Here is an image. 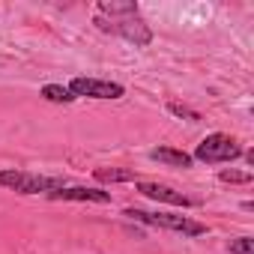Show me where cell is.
Segmentation results:
<instances>
[{
    "label": "cell",
    "mask_w": 254,
    "mask_h": 254,
    "mask_svg": "<svg viewBox=\"0 0 254 254\" xmlns=\"http://www.w3.org/2000/svg\"><path fill=\"white\" fill-rule=\"evenodd\" d=\"M239 156H242V147H239L236 138H230L224 132H212V135H206L197 144V150H194L191 159H197L203 165H224V162H233Z\"/></svg>",
    "instance_id": "3"
},
{
    "label": "cell",
    "mask_w": 254,
    "mask_h": 254,
    "mask_svg": "<svg viewBox=\"0 0 254 254\" xmlns=\"http://www.w3.org/2000/svg\"><path fill=\"white\" fill-rule=\"evenodd\" d=\"M218 180H221V183H233V186H239V183L245 186V183H251V174H248V171H221Z\"/></svg>",
    "instance_id": "13"
},
{
    "label": "cell",
    "mask_w": 254,
    "mask_h": 254,
    "mask_svg": "<svg viewBox=\"0 0 254 254\" xmlns=\"http://www.w3.org/2000/svg\"><path fill=\"white\" fill-rule=\"evenodd\" d=\"M138 191L147 194L150 200H159V203H174V206H194L191 197H186L183 191L171 189V186H162V183H138Z\"/></svg>",
    "instance_id": "7"
},
{
    "label": "cell",
    "mask_w": 254,
    "mask_h": 254,
    "mask_svg": "<svg viewBox=\"0 0 254 254\" xmlns=\"http://www.w3.org/2000/svg\"><path fill=\"white\" fill-rule=\"evenodd\" d=\"M150 159L153 162H162V165H171V168H191L194 159L183 150H174V147H159V150H150Z\"/></svg>",
    "instance_id": "8"
},
{
    "label": "cell",
    "mask_w": 254,
    "mask_h": 254,
    "mask_svg": "<svg viewBox=\"0 0 254 254\" xmlns=\"http://www.w3.org/2000/svg\"><path fill=\"white\" fill-rule=\"evenodd\" d=\"M69 93L78 99V96H87V99H123L126 96V87L117 84V81H102V78H72L69 84Z\"/></svg>",
    "instance_id": "5"
},
{
    "label": "cell",
    "mask_w": 254,
    "mask_h": 254,
    "mask_svg": "<svg viewBox=\"0 0 254 254\" xmlns=\"http://www.w3.org/2000/svg\"><path fill=\"white\" fill-rule=\"evenodd\" d=\"M51 200H81V203H111V191L87 189V186H63L48 194Z\"/></svg>",
    "instance_id": "6"
},
{
    "label": "cell",
    "mask_w": 254,
    "mask_h": 254,
    "mask_svg": "<svg viewBox=\"0 0 254 254\" xmlns=\"http://www.w3.org/2000/svg\"><path fill=\"white\" fill-rule=\"evenodd\" d=\"M93 180L96 183H135L138 174L132 168H96Z\"/></svg>",
    "instance_id": "9"
},
{
    "label": "cell",
    "mask_w": 254,
    "mask_h": 254,
    "mask_svg": "<svg viewBox=\"0 0 254 254\" xmlns=\"http://www.w3.org/2000/svg\"><path fill=\"white\" fill-rule=\"evenodd\" d=\"M0 186L9 191H18V194H39V191L51 194V191L63 189L66 183L57 177H39L30 171H0Z\"/></svg>",
    "instance_id": "4"
},
{
    "label": "cell",
    "mask_w": 254,
    "mask_h": 254,
    "mask_svg": "<svg viewBox=\"0 0 254 254\" xmlns=\"http://www.w3.org/2000/svg\"><path fill=\"white\" fill-rule=\"evenodd\" d=\"M227 251L230 254H254V239L251 236H236L227 242Z\"/></svg>",
    "instance_id": "12"
},
{
    "label": "cell",
    "mask_w": 254,
    "mask_h": 254,
    "mask_svg": "<svg viewBox=\"0 0 254 254\" xmlns=\"http://www.w3.org/2000/svg\"><path fill=\"white\" fill-rule=\"evenodd\" d=\"M168 114H174V117H180V120H189V123H197V120H200V114H197L194 108L180 105V102H168Z\"/></svg>",
    "instance_id": "11"
},
{
    "label": "cell",
    "mask_w": 254,
    "mask_h": 254,
    "mask_svg": "<svg viewBox=\"0 0 254 254\" xmlns=\"http://www.w3.org/2000/svg\"><path fill=\"white\" fill-rule=\"evenodd\" d=\"M123 215H129L135 221H144L150 227H159V230H174V233H183V236H203L206 233V224L189 218V215H171V212H144V209H123Z\"/></svg>",
    "instance_id": "2"
},
{
    "label": "cell",
    "mask_w": 254,
    "mask_h": 254,
    "mask_svg": "<svg viewBox=\"0 0 254 254\" xmlns=\"http://www.w3.org/2000/svg\"><path fill=\"white\" fill-rule=\"evenodd\" d=\"M93 24L102 30V33H111V36H120L126 42H132L138 48L150 45L153 42V30L150 24L144 21L141 15V6L132 3V0H102L96 6V15H93Z\"/></svg>",
    "instance_id": "1"
},
{
    "label": "cell",
    "mask_w": 254,
    "mask_h": 254,
    "mask_svg": "<svg viewBox=\"0 0 254 254\" xmlns=\"http://www.w3.org/2000/svg\"><path fill=\"white\" fill-rule=\"evenodd\" d=\"M42 96H45L48 102H57V105H69V102H75V96H72L69 87H63V84H45V87H42Z\"/></svg>",
    "instance_id": "10"
}]
</instances>
